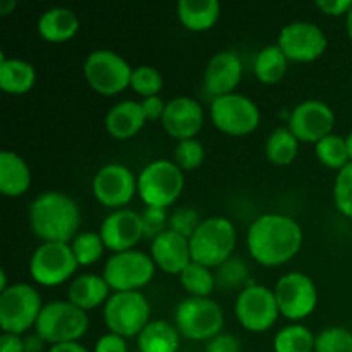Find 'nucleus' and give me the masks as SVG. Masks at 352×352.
I'll return each mask as SVG.
<instances>
[{
  "label": "nucleus",
  "mask_w": 352,
  "mask_h": 352,
  "mask_svg": "<svg viewBox=\"0 0 352 352\" xmlns=\"http://www.w3.org/2000/svg\"><path fill=\"white\" fill-rule=\"evenodd\" d=\"M302 244V229L289 215L265 213L248 230V250L258 263L278 267L291 260Z\"/></svg>",
  "instance_id": "nucleus-1"
},
{
  "label": "nucleus",
  "mask_w": 352,
  "mask_h": 352,
  "mask_svg": "<svg viewBox=\"0 0 352 352\" xmlns=\"http://www.w3.org/2000/svg\"><path fill=\"white\" fill-rule=\"evenodd\" d=\"M30 226L43 243H69L81 223L74 199L62 191H45L30 205Z\"/></svg>",
  "instance_id": "nucleus-2"
},
{
  "label": "nucleus",
  "mask_w": 352,
  "mask_h": 352,
  "mask_svg": "<svg viewBox=\"0 0 352 352\" xmlns=\"http://www.w3.org/2000/svg\"><path fill=\"white\" fill-rule=\"evenodd\" d=\"M236 227L226 217H208L201 220L196 232L189 237L191 258L205 267H220L236 248Z\"/></svg>",
  "instance_id": "nucleus-3"
},
{
  "label": "nucleus",
  "mask_w": 352,
  "mask_h": 352,
  "mask_svg": "<svg viewBox=\"0 0 352 352\" xmlns=\"http://www.w3.org/2000/svg\"><path fill=\"white\" fill-rule=\"evenodd\" d=\"M89 327L85 309L71 301H50L43 305L34 325V332L48 344L78 342Z\"/></svg>",
  "instance_id": "nucleus-4"
},
{
  "label": "nucleus",
  "mask_w": 352,
  "mask_h": 352,
  "mask_svg": "<svg viewBox=\"0 0 352 352\" xmlns=\"http://www.w3.org/2000/svg\"><path fill=\"white\" fill-rule=\"evenodd\" d=\"M184 174L175 162L153 160L141 168L138 175V192L146 206L167 208L181 196Z\"/></svg>",
  "instance_id": "nucleus-5"
},
{
  "label": "nucleus",
  "mask_w": 352,
  "mask_h": 352,
  "mask_svg": "<svg viewBox=\"0 0 352 352\" xmlns=\"http://www.w3.org/2000/svg\"><path fill=\"white\" fill-rule=\"evenodd\" d=\"M151 306L140 291L113 292L103 306V320L110 332L129 339L140 336L150 323Z\"/></svg>",
  "instance_id": "nucleus-6"
},
{
  "label": "nucleus",
  "mask_w": 352,
  "mask_h": 352,
  "mask_svg": "<svg viewBox=\"0 0 352 352\" xmlns=\"http://www.w3.org/2000/svg\"><path fill=\"white\" fill-rule=\"evenodd\" d=\"M41 294L30 284L17 282L0 292V329L7 333L23 336L36 325L43 305Z\"/></svg>",
  "instance_id": "nucleus-7"
},
{
  "label": "nucleus",
  "mask_w": 352,
  "mask_h": 352,
  "mask_svg": "<svg viewBox=\"0 0 352 352\" xmlns=\"http://www.w3.org/2000/svg\"><path fill=\"white\" fill-rule=\"evenodd\" d=\"M175 327L188 339L210 340L222 333L223 311L213 299L189 296L175 308Z\"/></svg>",
  "instance_id": "nucleus-8"
},
{
  "label": "nucleus",
  "mask_w": 352,
  "mask_h": 352,
  "mask_svg": "<svg viewBox=\"0 0 352 352\" xmlns=\"http://www.w3.org/2000/svg\"><path fill=\"white\" fill-rule=\"evenodd\" d=\"M82 71L89 86L102 95H113L131 86L133 67L122 55L109 48L89 52Z\"/></svg>",
  "instance_id": "nucleus-9"
},
{
  "label": "nucleus",
  "mask_w": 352,
  "mask_h": 352,
  "mask_svg": "<svg viewBox=\"0 0 352 352\" xmlns=\"http://www.w3.org/2000/svg\"><path fill=\"white\" fill-rule=\"evenodd\" d=\"M155 275V261L150 254L138 250L113 253L103 267V278L113 292L138 291Z\"/></svg>",
  "instance_id": "nucleus-10"
},
{
  "label": "nucleus",
  "mask_w": 352,
  "mask_h": 352,
  "mask_svg": "<svg viewBox=\"0 0 352 352\" xmlns=\"http://www.w3.org/2000/svg\"><path fill=\"white\" fill-rule=\"evenodd\" d=\"M210 117L217 129L234 136H243L256 129L261 113L250 96L229 93L213 98L210 105Z\"/></svg>",
  "instance_id": "nucleus-11"
},
{
  "label": "nucleus",
  "mask_w": 352,
  "mask_h": 352,
  "mask_svg": "<svg viewBox=\"0 0 352 352\" xmlns=\"http://www.w3.org/2000/svg\"><path fill=\"white\" fill-rule=\"evenodd\" d=\"M278 309L275 292L267 285L248 284L236 299V316L250 332H265L277 322Z\"/></svg>",
  "instance_id": "nucleus-12"
},
{
  "label": "nucleus",
  "mask_w": 352,
  "mask_h": 352,
  "mask_svg": "<svg viewBox=\"0 0 352 352\" xmlns=\"http://www.w3.org/2000/svg\"><path fill=\"white\" fill-rule=\"evenodd\" d=\"M280 315L289 320H302L311 315L318 302V289L309 275L302 272H289L275 284Z\"/></svg>",
  "instance_id": "nucleus-13"
},
{
  "label": "nucleus",
  "mask_w": 352,
  "mask_h": 352,
  "mask_svg": "<svg viewBox=\"0 0 352 352\" xmlns=\"http://www.w3.org/2000/svg\"><path fill=\"white\" fill-rule=\"evenodd\" d=\"M79 267L69 243H41L30 260V274L41 285H58Z\"/></svg>",
  "instance_id": "nucleus-14"
},
{
  "label": "nucleus",
  "mask_w": 352,
  "mask_h": 352,
  "mask_svg": "<svg viewBox=\"0 0 352 352\" xmlns=\"http://www.w3.org/2000/svg\"><path fill=\"white\" fill-rule=\"evenodd\" d=\"M277 45L289 60L311 62L327 50V34L318 24L309 21H292L278 33Z\"/></svg>",
  "instance_id": "nucleus-15"
},
{
  "label": "nucleus",
  "mask_w": 352,
  "mask_h": 352,
  "mask_svg": "<svg viewBox=\"0 0 352 352\" xmlns=\"http://www.w3.org/2000/svg\"><path fill=\"white\" fill-rule=\"evenodd\" d=\"M336 113L329 103L322 100H305L292 109L289 116V129L299 141L318 143L332 134Z\"/></svg>",
  "instance_id": "nucleus-16"
},
{
  "label": "nucleus",
  "mask_w": 352,
  "mask_h": 352,
  "mask_svg": "<svg viewBox=\"0 0 352 352\" xmlns=\"http://www.w3.org/2000/svg\"><path fill=\"white\" fill-rule=\"evenodd\" d=\"M93 195L102 205L119 210L133 199L138 189V179L133 170L122 164H107L93 177Z\"/></svg>",
  "instance_id": "nucleus-17"
},
{
  "label": "nucleus",
  "mask_w": 352,
  "mask_h": 352,
  "mask_svg": "<svg viewBox=\"0 0 352 352\" xmlns=\"http://www.w3.org/2000/svg\"><path fill=\"white\" fill-rule=\"evenodd\" d=\"M100 236L105 243V248H109L113 253L134 250L138 241L144 237L143 219L134 210H113L100 226Z\"/></svg>",
  "instance_id": "nucleus-18"
},
{
  "label": "nucleus",
  "mask_w": 352,
  "mask_h": 352,
  "mask_svg": "<svg viewBox=\"0 0 352 352\" xmlns=\"http://www.w3.org/2000/svg\"><path fill=\"white\" fill-rule=\"evenodd\" d=\"M205 120V110L198 100L191 96H175L165 107L162 126L172 138L189 140L198 134Z\"/></svg>",
  "instance_id": "nucleus-19"
},
{
  "label": "nucleus",
  "mask_w": 352,
  "mask_h": 352,
  "mask_svg": "<svg viewBox=\"0 0 352 352\" xmlns=\"http://www.w3.org/2000/svg\"><path fill=\"white\" fill-rule=\"evenodd\" d=\"M243 78V62L236 52L222 50L212 55L205 69V88L210 95L222 96L234 93Z\"/></svg>",
  "instance_id": "nucleus-20"
},
{
  "label": "nucleus",
  "mask_w": 352,
  "mask_h": 352,
  "mask_svg": "<svg viewBox=\"0 0 352 352\" xmlns=\"http://www.w3.org/2000/svg\"><path fill=\"white\" fill-rule=\"evenodd\" d=\"M151 258L167 274H181L192 261L188 237L167 229L151 241Z\"/></svg>",
  "instance_id": "nucleus-21"
},
{
  "label": "nucleus",
  "mask_w": 352,
  "mask_h": 352,
  "mask_svg": "<svg viewBox=\"0 0 352 352\" xmlns=\"http://www.w3.org/2000/svg\"><path fill=\"white\" fill-rule=\"evenodd\" d=\"M146 122V116L141 102L122 100L116 103L105 116V129L117 140H127L141 131Z\"/></svg>",
  "instance_id": "nucleus-22"
},
{
  "label": "nucleus",
  "mask_w": 352,
  "mask_h": 352,
  "mask_svg": "<svg viewBox=\"0 0 352 352\" xmlns=\"http://www.w3.org/2000/svg\"><path fill=\"white\" fill-rule=\"evenodd\" d=\"M31 186V170L28 162L16 151L0 153V192L10 198L24 195Z\"/></svg>",
  "instance_id": "nucleus-23"
},
{
  "label": "nucleus",
  "mask_w": 352,
  "mask_h": 352,
  "mask_svg": "<svg viewBox=\"0 0 352 352\" xmlns=\"http://www.w3.org/2000/svg\"><path fill=\"white\" fill-rule=\"evenodd\" d=\"M67 298L72 305L88 311L102 302L105 305L107 299L110 298V285L107 284L103 275L82 274L69 284Z\"/></svg>",
  "instance_id": "nucleus-24"
},
{
  "label": "nucleus",
  "mask_w": 352,
  "mask_h": 352,
  "mask_svg": "<svg viewBox=\"0 0 352 352\" xmlns=\"http://www.w3.org/2000/svg\"><path fill=\"white\" fill-rule=\"evenodd\" d=\"M78 30L79 17L69 7H50L38 17V33L54 43L71 40Z\"/></svg>",
  "instance_id": "nucleus-25"
},
{
  "label": "nucleus",
  "mask_w": 352,
  "mask_h": 352,
  "mask_svg": "<svg viewBox=\"0 0 352 352\" xmlns=\"http://www.w3.org/2000/svg\"><path fill=\"white\" fill-rule=\"evenodd\" d=\"M177 327L165 320H151L138 336L140 352H177L181 347Z\"/></svg>",
  "instance_id": "nucleus-26"
},
{
  "label": "nucleus",
  "mask_w": 352,
  "mask_h": 352,
  "mask_svg": "<svg viewBox=\"0 0 352 352\" xmlns=\"http://www.w3.org/2000/svg\"><path fill=\"white\" fill-rule=\"evenodd\" d=\"M36 81V71L33 64L24 58L0 54V88L9 93H26Z\"/></svg>",
  "instance_id": "nucleus-27"
},
{
  "label": "nucleus",
  "mask_w": 352,
  "mask_h": 352,
  "mask_svg": "<svg viewBox=\"0 0 352 352\" xmlns=\"http://www.w3.org/2000/svg\"><path fill=\"white\" fill-rule=\"evenodd\" d=\"M177 16L188 30H210L220 17V3L219 0H179Z\"/></svg>",
  "instance_id": "nucleus-28"
},
{
  "label": "nucleus",
  "mask_w": 352,
  "mask_h": 352,
  "mask_svg": "<svg viewBox=\"0 0 352 352\" xmlns=\"http://www.w3.org/2000/svg\"><path fill=\"white\" fill-rule=\"evenodd\" d=\"M287 62L289 58L277 43L267 45L258 52L254 58V74L265 85H275L284 78L287 71Z\"/></svg>",
  "instance_id": "nucleus-29"
},
{
  "label": "nucleus",
  "mask_w": 352,
  "mask_h": 352,
  "mask_svg": "<svg viewBox=\"0 0 352 352\" xmlns=\"http://www.w3.org/2000/svg\"><path fill=\"white\" fill-rule=\"evenodd\" d=\"M299 150V140L289 127H277L267 138L265 151L275 165H289Z\"/></svg>",
  "instance_id": "nucleus-30"
},
{
  "label": "nucleus",
  "mask_w": 352,
  "mask_h": 352,
  "mask_svg": "<svg viewBox=\"0 0 352 352\" xmlns=\"http://www.w3.org/2000/svg\"><path fill=\"white\" fill-rule=\"evenodd\" d=\"M316 336L305 325H287L275 333V352H315Z\"/></svg>",
  "instance_id": "nucleus-31"
},
{
  "label": "nucleus",
  "mask_w": 352,
  "mask_h": 352,
  "mask_svg": "<svg viewBox=\"0 0 352 352\" xmlns=\"http://www.w3.org/2000/svg\"><path fill=\"white\" fill-rule=\"evenodd\" d=\"M179 278H181L182 287L195 298H208L217 285L215 275L210 272V268L196 261H191L179 274Z\"/></svg>",
  "instance_id": "nucleus-32"
},
{
  "label": "nucleus",
  "mask_w": 352,
  "mask_h": 352,
  "mask_svg": "<svg viewBox=\"0 0 352 352\" xmlns=\"http://www.w3.org/2000/svg\"><path fill=\"white\" fill-rule=\"evenodd\" d=\"M316 157L322 162L325 167L329 168H337L340 170L342 167H346L351 162L349 150H347L346 138L339 136V134H329L323 140H320L316 143Z\"/></svg>",
  "instance_id": "nucleus-33"
},
{
  "label": "nucleus",
  "mask_w": 352,
  "mask_h": 352,
  "mask_svg": "<svg viewBox=\"0 0 352 352\" xmlns=\"http://www.w3.org/2000/svg\"><path fill=\"white\" fill-rule=\"evenodd\" d=\"M71 248L78 263L82 267H88V265H93L96 260H100L103 250H105V243H103L100 232L85 230L72 239Z\"/></svg>",
  "instance_id": "nucleus-34"
},
{
  "label": "nucleus",
  "mask_w": 352,
  "mask_h": 352,
  "mask_svg": "<svg viewBox=\"0 0 352 352\" xmlns=\"http://www.w3.org/2000/svg\"><path fill=\"white\" fill-rule=\"evenodd\" d=\"M315 352H352V330L327 327L316 336Z\"/></svg>",
  "instance_id": "nucleus-35"
},
{
  "label": "nucleus",
  "mask_w": 352,
  "mask_h": 352,
  "mask_svg": "<svg viewBox=\"0 0 352 352\" xmlns=\"http://www.w3.org/2000/svg\"><path fill=\"white\" fill-rule=\"evenodd\" d=\"M164 86V76L153 65H138L133 69L131 76V88L136 93L146 96L158 95V91Z\"/></svg>",
  "instance_id": "nucleus-36"
},
{
  "label": "nucleus",
  "mask_w": 352,
  "mask_h": 352,
  "mask_svg": "<svg viewBox=\"0 0 352 352\" xmlns=\"http://www.w3.org/2000/svg\"><path fill=\"white\" fill-rule=\"evenodd\" d=\"M175 164L182 168V170H192L198 168L205 160V146L201 141L196 138H189V140H181L174 150Z\"/></svg>",
  "instance_id": "nucleus-37"
},
{
  "label": "nucleus",
  "mask_w": 352,
  "mask_h": 352,
  "mask_svg": "<svg viewBox=\"0 0 352 352\" xmlns=\"http://www.w3.org/2000/svg\"><path fill=\"white\" fill-rule=\"evenodd\" d=\"M248 267L241 258L230 256L226 263L219 267V272L215 274V280L220 287L223 289H236L244 284L248 278Z\"/></svg>",
  "instance_id": "nucleus-38"
},
{
  "label": "nucleus",
  "mask_w": 352,
  "mask_h": 352,
  "mask_svg": "<svg viewBox=\"0 0 352 352\" xmlns=\"http://www.w3.org/2000/svg\"><path fill=\"white\" fill-rule=\"evenodd\" d=\"M333 199L339 212L352 217V162L340 168L337 174L333 184Z\"/></svg>",
  "instance_id": "nucleus-39"
},
{
  "label": "nucleus",
  "mask_w": 352,
  "mask_h": 352,
  "mask_svg": "<svg viewBox=\"0 0 352 352\" xmlns=\"http://www.w3.org/2000/svg\"><path fill=\"white\" fill-rule=\"evenodd\" d=\"M201 223L199 219V213L196 212L191 206H181V208H175L174 213L168 217V229L175 230L181 236L191 237L196 232V229Z\"/></svg>",
  "instance_id": "nucleus-40"
},
{
  "label": "nucleus",
  "mask_w": 352,
  "mask_h": 352,
  "mask_svg": "<svg viewBox=\"0 0 352 352\" xmlns=\"http://www.w3.org/2000/svg\"><path fill=\"white\" fill-rule=\"evenodd\" d=\"M141 219H143V230L144 237L153 241L158 234H162L164 230H167L168 217L165 208H157V206H146L144 212L141 213Z\"/></svg>",
  "instance_id": "nucleus-41"
},
{
  "label": "nucleus",
  "mask_w": 352,
  "mask_h": 352,
  "mask_svg": "<svg viewBox=\"0 0 352 352\" xmlns=\"http://www.w3.org/2000/svg\"><path fill=\"white\" fill-rule=\"evenodd\" d=\"M205 352H241V340L232 333H219L206 340Z\"/></svg>",
  "instance_id": "nucleus-42"
},
{
  "label": "nucleus",
  "mask_w": 352,
  "mask_h": 352,
  "mask_svg": "<svg viewBox=\"0 0 352 352\" xmlns=\"http://www.w3.org/2000/svg\"><path fill=\"white\" fill-rule=\"evenodd\" d=\"M93 352H127V342L124 337L109 332L103 333L95 344Z\"/></svg>",
  "instance_id": "nucleus-43"
},
{
  "label": "nucleus",
  "mask_w": 352,
  "mask_h": 352,
  "mask_svg": "<svg viewBox=\"0 0 352 352\" xmlns=\"http://www.w3.org/2000/svg\"><path fill=\"white\" fill-rule=\"evenodd\" d=\"M144 110V116H146V120H155L162 119L165 112V107H167V102H164V98L158 95L146 96V98L141 102Z\"/></svg>",
  "instance_id": "nucleus-44"
},
{
  "label": "nucleus",
  "mask_w": 352,
  "mask_h": 352,
  "mask_svg": "<svg viewBox=\"0 0 352 352\" xmlns=\"http://www.w3.org/2000/svg\"><path fill=\"white\" fill-rule=\"evenodd\" d=\"M315 6L329 16H347L352 9V0H316Z\"/></svg>",
  "instance_id": "nucleus-45"
},
{
  "label": "nucleus",
  "mask_w": 352,
  "mask_h": 352,
  "mask_svg": "<svg viewBox=\"0 0 352 352\" xmlns=\"http://www.w3.org/2000/svg\"><path fill=\"white\" fill-rule=\"evenodd\" d=\"M0 352H26L24 349V339L16 333L2 332L0 336Z\"/></svg>",
  "instance_id": "nucleus-46"
},
{
  "label": "nucleus",
  "mask_w": 352,
  "mask_h": 352,
  "mask_svg": "<svg viewBox=\"0 0 352 352\" xmlns=\"http://www.w3.org/2000/svg\"><path fill=\"white\" fill-rule=\"evenodd\" d=\"M24 349H26V352H43L45 340L34 332L33 336H28L24 339Z\"/></svg>",
  "instance_id": "nucleus-47"
},
{
  "label": "nucleus",
  "mask_w": 352,
  "mask_h": 352,
  "mask_svg": "<svg viewBox=\"0 0 352 352\" xmlns=\"http://www.w3.org/2000/svg\"><path fill=\"white\" fill-rule=\"evenodd\" d=\"M47 352H89L82 344L79 342H62L54 344Z\"/></svg>",
  "instance_id": "nucleus-48"
},
{
  "label": "nucleus",
  "mask_w": 352,
  "mask_h": 352,
  "mask_svg": "<svg viewBox=\"0 0 352 352\" xmlns=\"http://www.w3.org/2000/svg\"><path fill=\"white\" fill-rule=\"evenodd\" d=\"M16 6V0H2V2H0V14H2V16H7Z\"/></svg>",
  "instance_id": "nucleus-49"
},
{
  "label": "nucleus",
  "mask_w": 352,
  "mask_h": 352,
  "mask_svg": "<svg viewBox=\"0 0 352 352\" xmlns=\"http://www.w3.org/2000/svg\"><path fill=\"white\" fill-rule=\"evenodd\" d=\"M6 289H9V285H7V274L6 272H0V292H3Z\"/></svg>",
  "instance_id": "nucleus-50"
},
{
  "label": "nucleus",
  "mask_w": 352,
  "mask_h": 352,
  "mask_svg": "<svg viewBox=\"0 0 352 352\" xmlns=\"http://www.w3.org/2000/svg\"><path fill=\"white\" fill-rule=\"evenodd\" d=\"M346 26H347V33H349V36L352 40V9L347 12V16H346Z\"/></svg>",
  "instance_id": "nucleus-51"
},
{
  "label": "nucleus",
  "mask_w": 352,
  "mask_h": 352,
  "mask_svg": "<svg viewBox=\"0 0 352 352\" xmlns=\"http://www.w3.org/2000/svg\"><path fill=\"white\" fill-rule=\"evenodd\" d=\"M346 143H347V150H349V157H351V162H352V131L346 136Z\"/></svg>",
  "instance_id": "nucleus-52"
}]
</instances>
